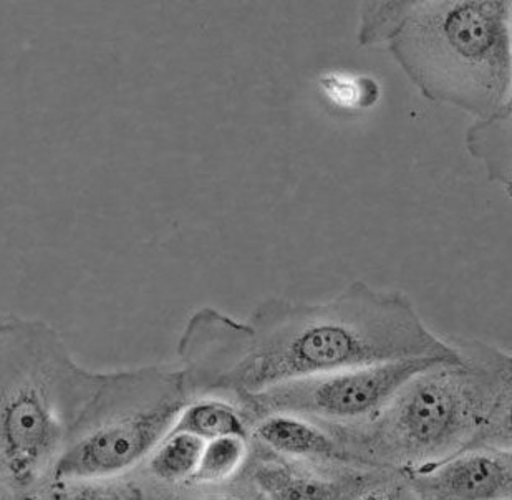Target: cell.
Listing matches in <instances>:
<instances>
[{
	"label": "cell",
	"mask_w": 512,
	"mask_h": 500,
	"mask_svg": "<svg viewBox=\"0 0 512 500\" xmlns=\"http://www.w3.org/2000/svg\"><path fill=\"white\" fill-rule=\"evenodd\" d=\"M401 476L415 500H512V449L461 452Z\"/></svg>",
	"instance_id": "obj_8"
},
{
	"label": "cell",
	"mask_w": 512,
	"mask_h": 500,
	"mask_svg": "<svg viewBox=\"0 0 512 500\" xmlns=\"http://www.w3.org/2000/svg\"><path fill=\"white\" fill-rule=\"evenodd\" d=\"M173 492L138 469L128 476L107 479H52L27 500H170Z\"/></svg>",
	"instance_id": "obj_10"
},
{
	"label": "cell",
	"mask_w": 512,
	"mask_h": 500,
	"mask_svg": "<svg viewBox=\"0 0 512 500\" xmlns=\"http://www.w3.org/2000/svg\"><path fill=\"white\" fill-rule=\"evenodd\" d=\"M189 401L176 368L105 373L54 479H107L138 471Z\"/></svg>",
	"instance_id": "obj_5"
},
{
	"label": "cell",
	"mask_w": 512,
	"mask_h": 500,
	"mask_svg": "<svg viewBox=\"0 0 512 500\" xmlns=\"http://www.w3.org/2000/svg\"><path fill=\"white\" fill-rule=\"evenodd\" d=\"M360 47L385 45L423 98L488 118L512 105L511 0H373Z\"/></svg>",
	"instance_id": "obj_3"
},
{
	"label": "cell",
	"mask_w": 512,
	"mask_h": 500,
	"mask_svg": "<svg viewBox=\"0 0 512 500\" xmlns=\"http://www.w3.org/2000/svg\"><path fill=\"white\" fill-rule=\"evenodd\" d=\"M440 361L411 358L309 376L247 396L237 406L251 424L281 413L322 426H357L372 421L413 376Z\"/></svg>",
	"instance_id": "obj_6"
},
{
	"label": "cell",
	"mask_w": 512,
	"mask_h": 500,
	"mask_svg": "<svg viewBox=\"0 0 512 500\" xmlns=\"http://www.w3.org/2000/svg\"><path fill=\"white\" fill-rule=\"evenodd\" d=\"M170 500H249L232 482L219 487H184L171 494Z\"/></svg>",
	"instance_id": "obj_15"
},
{
	"label": "cell",
	"mask_w": 512,
	"mask_h": 500,
	"mask_svg": "<svg viewBox=\"0 0 512 500\" xmlns=\"http://www.w3.org/2000/svg\"><path fill=\"white\" fill-rule=\"evenodd\" d=\"M251 429V421L236 403L216 396L189 400L173 426V431L193 434L203 441L223 436L251 439Z\"/></svg>",
	"instance_id": "obj_13"
},
{
	"label": "cell",
	"mask_w": 512,
	"mask_h": 500,
	"mask_svg": "<svg viewBox=\"0 0 512 500\" xmlns=\"http://www.w3.org/2000/svg\"><path fill=\"white\" fill-rule=\"evenodd\" d=\"M397 472L348 462L302 461L252 443L231 481L249 500H355Z\"/></svg>",
	"instance_id": "obj_7"
},
{
	"label": "cell",
	"mask_w": 512,
	"mask_h": 500,
	"mask_svg": "<svg viewBox=\"0 0 512 500\" xmlns=\"http://www.w3.org/2000/svg\"><path fill=\"white\" fill-rule=\"evenodd\" d=\"M178 370L189 400L239 404L272 386L387 361H458L450 338L426 327L401 292L353 282L320 303L269 299L246 322L203 308L179 340Z\"/></svg>",
	"instance_id": "obj_1"
},
{
	"label": "cell",
	"mask_w": 512,
	"mask_h": 500,
	"mask_svg": "<svg viewBox=\"0 0 512 500\" xmlns=\"http://www.w3.org/2000/svg\"><path fill=\"white\" fill-rule=\"evenodd\" d=\"M0 500H15L14 497L10 496L9 492L5 491L2 484H0Z\"/></svg>",
	"instance_id": "obj_17"
},
{
	"label": "cell",
	"mask_w": 512,
	"mask_h": 500,
	"mask_svg": "<svg viewBox=\"0 0 512 500\" xmlns=\"http://www.w3.org/2000/svg\"><path fill=\"white\" fill-rule=\"evenodd\" d=\"M103 380L45 323L0 318V484L15 500L54 479Z\"/></svg>",
	"instance_id": "obj_4"
},
{
	"label": "cell",
	"mask_w": 512,
	"mask_h": 500,
	"mask_svg": "<svg viewBox=\"0 0 512 500\" xmlns=\"http://www.w3.org/2000/svg\"><path fill=\"white\" fill-rule=\"evenodd\" d=\"M464 145L471 158L483 164L489 181L504 186L511 196L512 105L488 118L474 120L466 130Z\"/></svg>",
	"instance_id": "obj_11"
},
{
	"label": "cell",
	"mask_w": 512,
	"mask_h": 500,
	"mask_svg": "<svg viewBox=\"0 0 512 500\" xmlns=\"http://www.w3.org/2000/svg\"><path fill=\"white\" fill-rule=\"evenodd\" d=\"M450 342L459 360L420 371L372 421L324 426L348 461L403 474L461 452L512 449L511 355L471 338Z\"/></svg>",
	"instance_id": "obj_2"
},
{
	"label": "cell",
	"mask_w": 512,
	"mask_h": 500,
	"mask_svg": "<svg viewBox=\"0 0 512 500\" xmlns=\"http://www.w3.org/2000/svg\"><path fill=\"white\" fill-rule=\"evenodd\" d=\"M251 449V439L241 436L204 441L198 469L188 487L226 486L241 472Z\"/></svg>",
	"instance_id": "obj_14"
},
{
	"label": "cell",
	"mask_w": 512,
	"mask_h": 500,
	"mask_svg": "<svg viewBox=\"0 0 512 500\" xmlns=\"http://www.w3.org/2000/svg\"><path fill=\"white\" fill-rule=\"evenodd\" d=\"M355 500H415V497L411 494L410 487L406 486L403 476L397 474Z\"/></svg>",
	"instance_id": "obj_16"
},
{
	"label": "cell",
	"mask_w": 512,
	"mask_h": 500,
	"mask_svg": "<svg viewBox=\"0 0 512 500\" xmlns=\"http://www.w3.org/2000/svg\"><path fill=\"white\" fill-rule=\"evenodd\" d=\"M251 441L290 459L352 464L324 426L294 414H269L257 419L252 424Z\"/></svg>",
	"instance_id": "obj_9"
},
{
	"label": "cell",
	"mask_w": 512,
	"mask_h": 500,
	"mask_svg": "<svg viewBox=\"0 0 512 500\" xmlns=\"http://www.w3.org/2000/svg\"><path fill=\"white\" fill-rule=\"evenodd\" d=\"M203 448V439L171 429L151 451L140 471L160 487L170 491L184 489L198 469Z\"/></svg>",
	"instance_id": "obj_12"
}]
</instances>
